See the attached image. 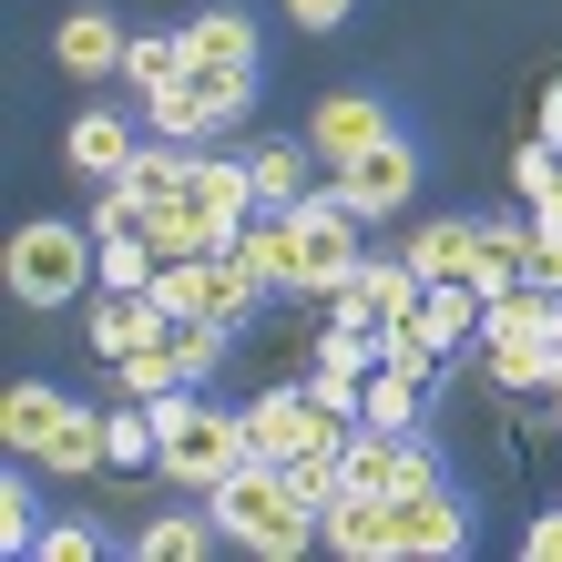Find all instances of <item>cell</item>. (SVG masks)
Wrapping results in <instances>:
<instances>
[{
    "label": "cell",
    "mask_w": 562,
    "mask_h": 562,
    "mask_svg": "<svg viewBox=\"0 0 562 562\" xmlns=\"http://www.w3.org/2000/svg\"><path fill=\"white\" fill-rule=\"evenodd\" d=\"M205 512L225 521V542H246V552H267V562H296V552H317V512L296 502V481L277 471V460H246L236 481H215L205 491Z\"/></svg>",
    "instance_id": "1"
},
{
    "label": "cell",
    "mask_w": 562,
    "mask_h": 562,
    "mask_svg": "<svg viewBox=\"0 0 562 562\" xmlns=\"http://www.w3.org/2000/svg\"><path fill=\"white\" fill-rule=\"evenodd\" d=\"M154 419H164V481L175 491H194V502H205L215 481H236L246 471V409H215L205 389H164L154 400Z\"/></svg>",
    "instance_id": "2"
},
{
    "label": "cell",
    "mask_w": 562,
    "mask_h": 562,
    "mask_svg": "<svg viewBox=\"0 0 562 562\" xmlns=\"http://www.w3.org/2000/svg\"><path fill=\"white\" fill-rule=\"evenodd\" d=\"M0 267H11V296H21V307H72V296H92L103 236H92V225H72V215H31Z\"/></svg>",
    "instance_id": "3"
},
{
    "label": "cell",
    "mask_w": 562,
    "mask_h": 562,
    "mask_svg": "<svg viewBox=\"0 0 562 562\" xmlns=\"http://www.w3.org/2000/svg\"><path fill=\"white\" fill-rule=\"evenodd\" d=\"M154 296H164L175 317L236 327V338H246V317L267 307V286H256V267H246L236 246H215V256H164V267H154Z\"/></svg>",
    "instance_id": "4"
},
{
    "label": "cell",
    "mask_w": 562,
    "mask_h": 562,
    "mask_svg": "<svg viewBox=\"0 0 562 562\" xmlns=\"http://www.w3.org/2000/svg\"><path fill=\"white\" fill-rule=\"evenodd\" d=\"M286 215H296V296H317V307H327V296L358 277V256H369V246H358V236H369V215H358L338 184H317L307 205H286Z\"/></svg>",
    "instance_id": "5"
},
{
    "label": "cell",
    "mask_w": 562,
    "mask_h": 562,
    "mask_svg": "<svg viewBox=\"0 0 562 562\" xmlns=\"http://www.w3.org/2000/svg\"><path fill=\"white\" fill-rule=\"evenodd\" d=\"M338 471H348V491H389V502H419V491H450L440 450H429V429H379V419H358V429H348Z\"/></svg>",
    "instance_id": "6"
},
{
    "label": "cell",
    "mask_w": 562,
    "mask_h": 562,
    "mask_svg": "<svg viewBox=\"0 0 562 562\" xmlns=\"http://www.w3.org/2000/svg\"><path fill=\"white\" fill-rule=\"evenodd\" d=\"M348 429H358V419H338L307 379H286V389H267V400H246V450L277 460V471H286V460H307V450H348Z\"/></svg>",
    "instance_id": "7"
},
{
    "label": "cell",
    "mask_w": 562,
    "mask_h": 562,
    "mask_svg": "<svg viewBox=\"0 0 562 562\" xmlns=\"http://www.w3.org/2000/svg\"><path fill=\"white\" fill-rule=\"evenodd\" d=\"M400 123H389V92L379 82H338V92H317V113H307V144H317V164L338 175V164H358L369 144H389Z\"/></svg>",
    "instance_id": "8"
},
{
    "label": "cell",
    "mask_w": 562,
    "mask_h": 562,
    "mask_svg": "<svg viewBox=\"0 0 562 562\" xmlns=\"http://www.w3.org/2000/svg\"><path fill=\"white\" fill-rule=\"evenodd\" d=\"M184 72L205 82H256V21L236 11V0H215V11H184Z\"/></svg>",
    "instance_id": "9"
},
{
    "label": "cell",
    "mask_w": 562,
    "mask_h": 562,
    "mask_svg": "<svg viewBox=\"0 0 562 562\" xmlns=\"http://www.w3.org/2000/svg\"><path fill=\"white\" fill-rule=\"evenodd\" d=\"M419 296H429V277L409 267V256H358V277L327 296V317H369V327H400V317H419Z\"/></svg>",
    "instance_id": "10"
},
{
    "label": "cell",
    "mask_w": 562,
    "mask_h": 562,
    "mask_svg": "<svg viewBox=\"0 0 562 562\" xmlns=\"http://www.w3.org/2000/svg\"><path fill=\"white\" fill-rule=\"evenodd\" d=\"M327 184H338L348 205H358V215L379 225V215H400L409 194H419V144H409V134H389V144H369L358 164H338V175H327Z\"/></svg>",
    "instance_id": "11"
},
{
    "label": "cell",
    "mask_w": 562,
    "mask_h": 562,
    "mask_svg": "<svg viewBox=\"0 0 562 562\" xmlns=\"http://www.w3.org/2000/svg\"><path fill=\"white\" fill-rule=\"evenodd\" d=\"M123 42H134V31H123L103 0H72V11L52 21V61L72 82H123Z\"/></svg>",
    "instance_id": "12"
},
{
    "label": "cell",
    "mask_w": 562,
    "mask_h": 562,
    "mask_svg": "<svg viewBox=\"0 0 562 562\" xmlns=\"http://www.w3.org/2000/svg\"><path fill=\"white\" fill-rule=\"evenodd\" d=\"M92 358H103V369H113V358H134V348H154L164 338V327H175V307H164V296L154 286H92Z\"/></svg>",
    "instance_id": "13"
},
{
    "label": "cell",
    "mask_w": 562,
    "mask_h": 562,
    "mask_svg": "<svg viewBox=\"0 0 562 562\" xmlns=\"http://www.w3.org/2000/svg\"><path fill=\"white\" fill-rule=\"evenodd\" d=\"M134 154H144V123L123 113V103H92V113H72V134H61V164L92 175V184H123Z\"/></svg>",
    "instance_id": "14"
},
{
    "label": "cell",
    "mask_w": 562,
    "mask_h": 562,
    "mask_svg": "<svg viewBox=\"0 0 562 562\" xmlns=\"http://www.w3.org/2000/svg\"><path fill=\"white\" fill-rule=\"evenodd\" d=\"M317 532H327V552H348V562H400V502H389V491H338Z\"/></svg>",
    "instance_id": "15"
},
{
    "label": "cell",
    "mask_w": 562,
    "mask_h": 562,
    "mask_svg": "<svg viewBox=\"0 0 562 562\" xmlns=\"http://www.w3.org/2000/svg\"><path fill=\"white\" fill-rule=\"evenodd\" d=\"M471 532H481V512L460 502V491L400 502V562H450V552H471Z\"/></svg>",
    "instance_id": "16"
},
{
    "label": "cell",
    "mask_w": 562,
    "mask_h": 562,
    "mask_svg": "<svg viewBox=\"0 0 562 562\" xmlns=\"http://www.w3.org/2000/svg\"><path fill=\"white\" fill-rule=\"evenodd\" d=\"M246 175H256V205L286 215V205H307V194L327 184V164H317L307 134H277V144H256V154H246Z\"/></svg>",
    "instance_id": "17"
},
{
    "label": "cell",
    "mask_w": 562,
    "mask_h": 562,
    "mask_svg": "<svg viewBox=\"0 0 562 562\" xmlns=\"http://www.w3.org/2000/svg\"><path fill=\"white\" fill-rule=\"evenodd\" d=\"M103 471L113 481L164 471V419H154V400H123V389H113V409H103Z\"/></svg>",
    "instance_id": "18"
},
{
    "label": "cell",
    "mask_w": 562,
    "mask_h": 562,
    "mask_svg": "<svg viewBox=\"0 0 562 562\" xmlns=\"http://www.w3.org/2000/svg\"><path fill=\"white\" fill-rule=\"evenodd\" d=\"M72 419V389H52V379H21L11 400H0V440H11V460H42V440Z\"/></svg>",
    "instance_id": "19"
},
{
    "label": "cell",
    "mask_w": 562,
    "mask_h": 562,
    "mask_svg": "<svg viewBox=\"0 0 562 562\" xmlns=\"http://www.w3.org/2000/svg\"><path fill=\"white\" fill-rule=\"evenodd\" d=\"M236 256L256 267V286H267V296H296V215H267V205H256L246 236H236Z\"/></svg>",
    "instance_id": "20"
},
{
    "label": "cell",
    "mask_w": 562,
    "mask_h": 562,
    "mask_svg": "<svg viewBox=\"0 0 562 562\" xmlns=\"http://www.w3.org/2000/svg\"><path fill=\"white\" fill-rule=\"evenodd\" d=\"M400 256H409L429 286H440V277H471V256H481V215H429Z\"/></svg>",
    "instance_id": "21"
},
{
    "label": "cell",
    "mask_w": 562,
    "mask_h": 562,
    "mask_svg": "<svg viewBox=\"0 0 562 562\" xmlns=\"http://www.w3.org/2000/svg\"><path fill=\"white\" fill-rule=\"evenodd\" d=\"M471 348H481V379L491 389H512V400H521V389H542V400H552V369H562L552 338H471Z\"/></svg>",
    "instance_id": "22"
},
{
    "label": "cell",
    "mask_w": 562,
    "mask_h": 562,
    "mask_svg": "<svg viewBox=\"0 0 562 562\" xmlns=\"http://www.w3.org/2000/svg\"><path fill=\"white\" fill-rule=\"evenodd\" d=\"M358 419H379V429H419V419H429V379L400 369V358H379L369 389H358Z\"/></svg>",
    "instance_id": "23"
},
{
    "label": "cell",
    "mask_w": 562,
    "mask_h": 562,
    "mask_svg": "<svg viewBox=\"0 0 562 562\" xmlns=\"http://www.w3.org/2000/svg\"><path fill=\"white\" fill-rule=\"evenodd\" d=\"M215 542H225V521H215L205 502H194V512H154L144 532H134V552H144V562H205Z\"/></svg>",
    "instance_id": "24"
},
{
    "label": "cell",
    "mask_w": 562,
    "mask_h": 562,
    "mask_svg": "<svg viewBox=\"0 0 562 562\" xmlns=\"http://www.w3.org/2000/svg\"><path fill=\"white\" fill-rule=\"evenodd\" d=\"M31 471H42V481H92V471H103V409L72 400V419L42 440V460H31Z\"/></svg>",
    "instance_id": "25"
},
{
    "label": "cell",
    "mask_w": 562,
    "mask_h": 562,
    "mask_svg": "<svg viewBox=\"0 0 562 562\" xmlns=\"http://www.w3.org/2000/svg\"><path fill=\"white\" fill-rule=\"evenodd\" d=\"M184 175H194V144H164V134H144V154H134V175H123V184H134L144 205H175V194H184Z\"/></svg>",
    "instance_id": "26"
},
{
    "label": "cell",
    "mask_w": 562,
    "mask_h": 562,
    "mask_svg": "<svg viewBox=\"0 0 562 562\" xmlns=\"http://www.w3.org/2000/svg\"><path fill=\"white\" fill-rule=\"evenodd\" d=\"M175 72H184V31H134V42H123V92H154Z\"/></svg>",
    "instance_id": "27"
},
{
    "label": "cell",
    "mask_w": 562,
    "mask_h": 562,
    "mask_svg": "<svg viewBox=\"0 0 562 562\" xmlns=\"http://www.w3.org/2000/svg\"><path fill=\"white\" fill-rule=\"evenodd\" d=\"M42 491H31V460H11V481H0V542H11V552H31V542H42Z\"/></svg>",
    "instance_id": "28"
},
{
    "label": "cell",
    "mask_w": 562,
    "mask_h": 562,
    "mask_svg": "<svg viewBox=\"0 0 562 562\" xmlns=\"http://www.w3.org/2000/svg\"><path fill=\"white\" fill-rule=\"evenodd\" d=\"M389 358H400V369H419V379H440L450 358H460V338H440L429 317H400V327H389Z\"/></svg>",
    "instance_id": "29"
},
{
    "label": "cell",
    "mask_w": 562,
    "mask_h": 562,
    "mask_svg": "<svg viewBox=\"0 0 562 562\" xmlns=\"http://www.w3.org/2000/svg\"><path fill=\"white\" fill-rule=\"evenodd\" d=\"M31 552H42V562H92V552H103V521H82V512H52Z\"/></svg>",
    "instance_id": "30"
},
{
    "label": "cell",
    "mask_w": 562,
    "mask_h": 562,
    "mask_svg": "<svg viewBox=\"0 0 562 562\" xmlns=\"http://www.w3.org/2000/svg\"><path fill=\"white\" fill-rule=\"evenodd\" d=\"M512 184H521V205H542V194H552V144H542V134L512 144Z\"/></svg>",
    "instance_id": "31"
},
{
    "label": "cell",
    "mask_w": 562,
    "mask_h": 562,
    "mask_svg": "<svg viewBox=\"0 0 562 562\" xmlns=\"http://www.w3.org/2000/svg\"><path fill=\"white\" fill-rule=\"evenodd\" d=\"M532 134H542V144H552V154H562V72H552V82H542V92H532Z\"/></svg>",
    "instance_id": "32"
},
{
    "label": "cell",
    "mask_w": 562,
    "mask_h": 562,
    "mask_svg": "<svg viewBox=\"0 0 562 562\" xmlns=\"http://www.w3.org/2000/svg\"><path fill=\"white\" fill-rule=\"evenodd\" d=\"M348 11H358V0H286V21H296V31H338Z\"/></svg>",
    "instance_id": "33"
},
{
    "label": "cell",
    "mask_w": 562,
    "mask_h": 562,
    "mask_svg": "<svg viewBox=\"0 0 562 562\" xmlns=\"http://www.w3.org/2000/svg\"><path fill=\"white\" fill-rule=\"evenodd\" d=\"M521 552H532V562H562V502L532 521V532H521Z\"/></svg>",
    "instance_id": "34"
},
{
    "label": "cell",
    "mask_w": 562,
    "mask_h": 562,
    "mask_svg": "<svg viewBox=\"0 0 562 562\" xmlns=\"http://www.w3.org/2000/svg\"><path fill=\"white\" fill-rule=\"evenodd\" d=\"M542 205H562V154H552V194H542Z\"/></svg>",
    "instance_id": "35"
},
{
    "label": "cell",
    "mask_w": 562,
    "mask_h": 562,
    "mask_svg": "<svg viewBox=\"0 0 562 562\" xmlns=\"http://www.w3.org/2000/svg\"><path fill=\"white\" fill-rule=\"evenodd\" d=\"M552 358H562V307H552ZM552 379H562V369H552Z\"/></svg>",
    "instance_id": "36"
},
{
    "label": "cell",
    "mask_w": 562,
    "mask_h": 562,
    "mask_svg": "<svg viewBox=\"0 0 562 562\" xmlns=\"http://www.w3.org/2000/svg\"><path fill=\"white\" fill-rule=\"evenodd\" d=\"M552 419H562V379H552Z\"/></svg>",
    "instance_id": "37"
}]
</instances>
